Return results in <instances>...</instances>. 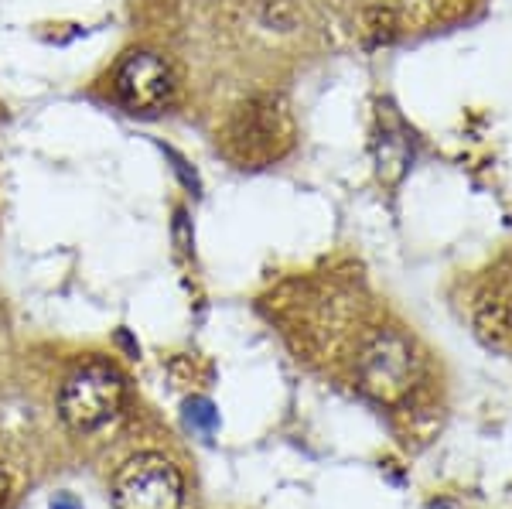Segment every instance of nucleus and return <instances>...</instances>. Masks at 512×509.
<instances>
[{"label":"nucleus","mask_w":512,"mask_h":509,"mask_svg":"<svg viewBox=\"0 0 512 509\" xmlns=\"http://www.w3.org/2000/svg\"><path fill=\"white\" fill-rule=\"evenodd\" d=\"M123 397H127V383L117 369L110 363H89L62 383L59 414L72 431L89 434L120 414Z\"/></svg>","instance_id":"obj_2"},{"label":"nucleus","mask_w":512,"mask_h":509,"mask_svg":"<svg viewBox=\"0 0 512 509\" xmlns=\"http://www.w3.org/2000/svg\"><path fill=\"white\" fill-rule=\"evenodd\" d=\"M291 134V117H287L280 100L260 96V100L239 106V113L226 130V151L239 168H263L291 147Z\"/></svg>","instance_id":"obj_1"},{"label":"nucleus","mask_w":512,"mask_h":509,"mask_svg":"<svg viewBox=\"0 0 512 509\" xmlns=\"http://www.w3.org/2000/svg\"><path fill=\"white\" fill-rule=\"evenodd\" d=\"M4 499H7V475L0 469V506H4Z\"/></svg>","instance_id":"obj_8"},{"label":"nucleus","mask_w":512,"mask_h":509,"mask_svg":"<svg viewBox=\"0 0 512 509\" xmlns=\"http://www.w3.org/2000/svg\"><path fill=\"white\" fill-rule=\"evenodd\" d=\"M181 499H185V479L178 465L154 451L134 455L113 479L117 509H181Z\"/></svg>","instance_id":"obj_3"},{"label":"nucleus","mask_w":512,"mask_h":509,"mask_svg":"<svg viewBox=\"0 0 512 509\" xmlns=\"http://www.w3.org/2000/svg\"><path fill=\"white\" fill-rule=\"evenodd\" d=\"M188 421H195V424H202V428H212V410H209V404H195V407H188Z\"/></svg>","instance_id":"obj_6"},{"label":"nucleus","mask_w":512,"mask_h":509,"mask_svg":"<svg viewBox=\"0 0 512 509\" xmlns=\"http://www.w3.org/2000/svg\"><path fill=\"white\" fill-rule=\"evenodd\" d=\"M52 509H82L76 496H69V492H59V496L52 499Z\"/></svg>","instance_id":"obj_7"},{"label":"nucleus","mask_w":512,"mask_h":509,"mask_svg":"<svg viewBox=\"0 0 512 509\" xmlns=\"http://www.w3.org/2000/svg\"><path fill=\"white\" fill-rule=\"evenodd\" d=\"M113 89L130 113H161L171 103L175 82H171L168 62L154 52H130L120 62Z\"/></svg>","instance_id":"obj_5"},{"label":"nucleus","mask_w":512,"mask_h":509,"mask_svg":"<svg viewBox=\"0 0 512 509\" xmlns=\"http://www.w3.org/2000/svg\"><path fill=\"white\" fill-rule=\"evenodd\" d=\"M417 380V356L403 335L379 332L359 356V387L379 404H396Z\"/></svg>","instance_id":"obj_4"}]
</instances>
